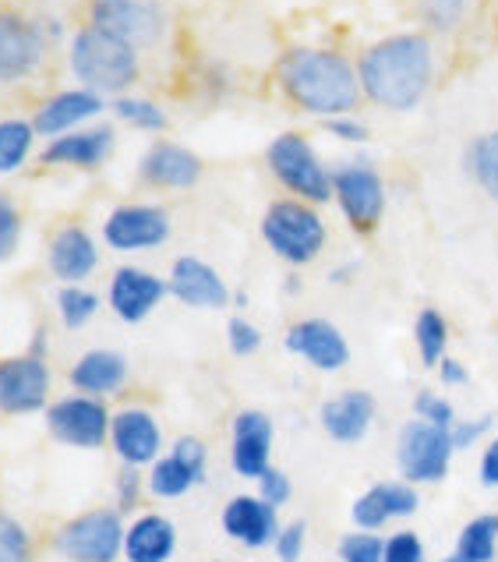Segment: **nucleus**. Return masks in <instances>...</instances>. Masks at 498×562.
Returning <instances> with one entry per match:
<instances>
[{
  "label": "nucleus",
  "instance_id": "obj_39",
  "mask_svg": "<svg viewBox=\"0 0 498 562\" xmlns=\"http://www.w3.org/2000/svg\"><path fill=\"white\" fill-rule=\"evenodd\" d=\"M149 488V481L146 474H142V468H121L117 477H114V495H117V509L121 513H135L138 503H142V495H146Z\"/></svg>",
  "mask_w": 498,
  "mask_h": 562
},
{
  "label": "nucleus",
  "instance_id": "obj_41",
  "mask_svg": "<svg viewBox=\"0 0 498 562\" xmlns=\"http://www.w3.org/2000/svg\"><path fill=\"white\" fill-rule=\"evenodd\" d=\"M227 344L237 358H251V355H259V347H262V333L254 323H248L245 315H234L230 323H227Z\"/></svg>",
  "mask_w": 498,
  "mask_h": 562
},
{
  "label": "nucleus",
  "instance_id": "obj_11",
  "mask_svg": "<svg viewBox=\"0 0 498 562\" xmlns=\"http://www.w3.org/2000/svg\"><path fill=\"white\" fill-rule=\"evenodd\" d=\"M50 390H54V372L46 358L32 355V350L14 358H0V414L8 417L39 414L54 404Z\"/></svg>",
  "mask_w": 498,
  "mask_h": 562
},
{
  "label": "nucleus",
  "instance_id": "obj_7",
  "mask_svg": "<svg viewBox=\"0 0 498 562\" xmlns=\"http://www.w3.org/2000/svg\"><path fill=\"white\" fill-rule=\"evenodd\" d=\"M456 446H453V428H439L428 425L421 417H414L404 428H399V442H396V463L399 474L410 485H435L449 474V460H453Z\"/></svg>",
  "mask_w": 498,
  "mask_h": 562
},
{
  "label": "nucleus",
  "instance_id": "obj_49",
  "mask_svg": "<svg viewBox=\"0 0 498 562\" xmlns=\"http://www.w3.org/2000/svg\"><path fill=\"white\" fill-rule=\"evenodd\" d=\"M442 562H471V559H467V555H460V552H453V555L442 559Z\"/></svg>",
  "mask_w": 498,
  "mask_h": 562
},
{
  "label": "nucleus",
  "instance_id": "obj_21",
  "mask_svg": "<svg viewBox=\"0 0 498 562\" xmlns=\"http://www.w3.org/2000/svg\"><path fill=\"white\" fill-rule=\"evenodd\" d=\"M46 269L57 283H86L100 269V240L78 223H64L46 240Z\"/></svg>",
  "mask_w": 498,
  "mask_h": 562
},
{
  "label": "nucleus",
  "instance_id": "obj_25",
  "mask_svg": "<svg viewBox=\"0 0 498 562\" xmlns=\"http://www.w3.org/2000/svg\"><path fill=\"white\" fill-rule=\"evenodd\" d=\"M417 506H421V499H417L410 481H378L353 503L350 517L358 524V531H378L385 520L414 517Z\"/></svg>",
  "mask_w": 498,
  "mask_h": 562
},
{
  "label": "nucleus",
  "instance_id": "obj_8",
  "mask_svg": "<svg viewBox=\"0 0 498 562\" xmlns=\"http://www.w3.org/2000/svg\"><path fill=\"white\" fill-rule=\"evenodd\" d=\"M46 414V431L50 439L71 449H103L110 446V422H114V411H110L100 396H86V393H68L54 400Z\"/></svg>",
  "mask_w": 498,
  "mask_h": 562
},
{
  "label": "nucleus",
  "instance_id": "obj_29",
  "mask_svg": "<svg viewBox=\"0 0 498 562\" xmlns=\"http://www.w3.org/2000/svg\"><path fill=\"white\" fill-rule=\"evenodd\" d=\"M36 127L25 117H0V178L19 173L36 149Z\"/></svg>",
  "mask_w": 498,
  "mask_h": 562
},
{
  "label": "nucleus",
  "instance_id": "obj_1",
  "mask_svg": "<svg viewBox=\"0 0 498 562\" xmlns=\"http://www.w3.org/2000/svg\"><path fill=\"white\" fill-rule=\"evenodd\" d=\"M276 82L297 110L322 121L353 114L364 100L358 64L326 46H291L276 64Z\"/></svg>",
  "mask_w": 498,
  "mask_h": 562
},
{
  "label": "nucleus",
  "instance_id": "obj_34",
  "mask_svg": "<svg viewBox=\"0 0 498 562\" xmlns=\"http://www.w3.org/2000/svg\"><path fill=\"white\" fill-rule=\"evenodd\" d=\"M414 340H417V350H421V361L428 368H439L442 358H445V347H449L445 315L435 312V308H425L421 315H417V323H414Z\"/></svg>",
  "mask_w": 498,
  "mask_h": 562
},
{
  "label": "nucleus",
  "instance_id": "obj_37",
  "mask_svg": "<svg viewBox=\"0 0 498 562\" xmlns=\"http://www.w3.org/2000/svg\"><path fill=\"white\" fill-rule=\"evenodd\" d=\"M421 19L435 32H453L467 19V0H421Z\"/></svg>",
  "mask_w": 498,
  "mask_h": 562
},
{
  "label": "nucleus",
  "instance_id": "obj_47",
  "mask_svg": "<svg viewBox=\"0 0 498 562\" xmlns=\"http://www.w3.org/2000/svg\"><path fill=\"white\" fill-rule=\"evenodd\" d=\"M480 481H485L488 488H498V439H491L485 457H480Z\"/></svg>",
  "mask_w": 498,
  "mask_h": 562
},
{
  "label": "nucleus",
  "instance_id": "obj_13",
  "mask_svg": "<svg viewBox=\"0 0 498 562\" xmlns=\"http://www.w3.org/2000/svg\"><path fill=\"white\" fill-rule=\"evenodd\" d=\"M332 199L358 234L378 227L385 213V184L372 164H343L332 170Z\"/></svg>",
  "mask_w": 498,
  "mask_h": 562
},
{
  "label": "nucleus",
  "instance_id": "obj_33",
  "mask_svg": "<svg viewBox=\"0 0 498 562\" xmlns=\"http://www.w3.org/2000/svg\"><path fill=\"white\" fill-rule=\"evenodd\" d=\"M467 167L477 188L485 191L491 202H498V127L488 135L474 138V146L467 153Z\"/></svg>",
  "mask_w": 498,
  "mask_h": 562
},
{
  "label": "nucleus",
  "instance_id": "obj_18",
  "mask_svg": "<svg viewBox=\"0 0 498 562\" xmlns=\"http://www.w3.org/2000/svg\"><path fill=\"white\" fill-rule=\"evenodd\" d=\"M117 149V132L110 124L78 127L60 138H50L39 153L43 167H64V170H100Z\"/></svg>",
  "mask_w": 498,
  "mask_h": 562
},
{
  "label": "nucleus",
  "instance_id": "obj_45",
  "mask_svg": "<svg viewBox=\"0 0 498 562\" xmlns=\"http://www.w3.org/2000/svg\"><path fill=\"white\" fill-rule=\"evenodd\" d=\"M326 132H329L332 138H340V142H350V146H361V142H367V124L358 121L353 114L329 117V121H326Z\"/></svg>",
  "mask_w": 498,
  "mask_h": 562
},
{
  "label": "nucleus",
  "instance_id": "obj_43",
  "mask_svg": "<svg viewBox=\"0 0 498 562\" xmlns=\"http://www.w3.org/2000/svg\"><path fill=\"white\" fill-rule=\"evenodd\" d=\"M382 562H425V544L414 531H396L385 538V555Z\"/></svg>",
  "mask_w": 498,
  "mask_h": 562
},
{
  "label": "nucleus",
  "instance_id": "obj_35",
  "mask_svg": "<svg viewBox=\"0 0 498 562\" xmlns=\"http://www.w3.org/2000/svg\"><path fill=\"white\" fill-rule=\"evenodd\" d=\"M0 562H36V544L19 517L0 509Z\"/></svg>",
  "mask_w": 498,
  "mask_h": 562
},
{
  "label": "nucleus",
  "instance_id": "obj_19",
  "mask_svg": "<svg viewBox=\"0 0 498 562\" xmlns=\"http://www.w3.org/2000/svg\"><path fill=\"white\" fill-rule=\"evenodd\" d=\"M170 297L181 301L184 308H199V312H219L230 304V286L219 272L208 266L199 255H181L170 266Z\"/></svg>",
  "mask_w": 498,
  "mask_h": 562
},
{
  "label": "nucleus",
  "instance_id": "obj_10",
  "mask_svg": "<svg viewBox=\"0 0 498 562\" xmlns=\"http://www.w3.org/2000/svg\"><path fill=\"white\" fill-rule=\"evenodd\" d=\"M170 213L156 202H124L114 205L103 220V245L121 255L156 251L170 240Z\"/></svg>",
  "mask_w": 498,
  "mask_h": 562
},
{
  "label": "nucleus",
  "instance_id": "obj_23",
  "mask_svg": "<svg viewBox=\"0 0 498 562\" xmlns=\"http://www.w3.org/2000/svg\"><path fill=\"white\" fill-rule=\"evenodd\" d=\"M230 463L240 477L259 481L272 468V422L262 411H240L230 425Z\"/></svg>",
  "mask_w": 498,
  "mask_h": 562
},
{
  "label": "nucleus",
  "instance_id": "obj_5",
  "mask_svg": "<svg viewBox=\"0 0 498 562\" xmlns=\"http://www.w3.org/2000/svg\"><path fill=\"white\" fill-rule=\"evenodd\" d=\"M265 164L286 191L301 202L322 205L332 199V173L322 164V156L315 153V146L297 132H283L269 142Z\"/></svg>",
  "mask_w": 498,
  "mask_h": 562
},
{
  "label": "nucleus",
  "instance_id": "obj_30",
  "mask_svg": "<svg viewBox=\"0 0 498 562\" xmlns=\"http://www.w3.org/2000/svg\"><path fill=\"white\" fill-rule=\"evenodd\" d=\"M110 114H114L121 124L135 127V132H146V135H163L170 127V117L167 110L159 106L149 95H117V100H110Z\"/></svg>",
  "mask_w": 498,
  "mask_h": 562
},
{
  "label": "nucleus",
  "instance_id": "obj_36",
  "mask_svg": "<svg viewBox=\"0 0 498 562\" xmlns=\"http://www.w3.org/2000/svg\"><path fill=\"white\" fill-rule=\"evenodd\" d=\"M22 227H25V220H22L19 202H14L8 191H0V266L11 262L14 255H19Z\"/></svg>",
  "mask_w": 498,
  "mask_h": 562
},
{
  "label": "nucleus",
  "instance_id": "obj_15",
  "mask_svg": "<svg viewBox=\"0 0 498 562\" xmlns=\"http://www.w3.org/2000/svg\"><path fill=\"white\" fill-rule=\"evenodd\" d=\"M205 468H208V449L202 439L195 436H181L173 442L170 453L159 457L149 468V492L156 499H181L195 485L205 481Z\"/></svg>",
  "mask_w": 498,
  "mask_h": 562
},
{
  "label": "nucleus",
  "instance_id": "obj_4",
  "mask_svg": "<svg viewBox=\"0 0 498 562\" xmlns=\"http://www.w3.org/2000/svg\"><path fill=\"white\" fill-rule=\"evenodd\" d=\"M326 220L315 213L312 202L280 199L262 216V240L269 251L286 266H308L326 248Z\"/></svg>",
  "mask_w": 498,
  "mask_h": 562
},
{
  "label": "nucleus",
  "instance_id": "obj_6",
  "mask_svg": "<svg viewBox=\"0 0 498 562\" xmlns=\"http://www.w3.org/2000/svg\"><path fill=\"white\" fill-rule=\"evenodd\" d=\"M124 513L117 506L86 509L60 524L54 535V552L68 562H117L124 555Z\"/></svg>",
  "mask_w": 498,
  "mask_h": 562
},
{
  "label": "nucleus",
  "instance_id": "obj_16",
  "mask_svg": "<svg viewBox=\"0 0 498 562\" xmlns=\"http://www.w3.org/2000/svg\"><path fill=\"white\" fill-rule=\"evenodd\" d=\"M110 449L124 468H152L163 457V428L146 407H121L110 422Z\"/></svg>",
  "mask_w": 498,
  "mask_h": 562
},
{
  "label": "nucleus",
  "instance_id": "obj_9",
  "mask_svg": "<svg viewBox=\"0 0 498 562\" xmlns=\"http://www.w3.org/2000/svg\"><path fill=\"white\" fill-rule=\"evenodd\" d=\"M50 54V36L39 19L0 8V86H19L39 75Z\"/></svg>",
  "mask_w": 498,
  "mask_h": 562
},
{
  "label": "nucleus",
  "instance_id": "obj_20",
  "mask_svg": "<svg viewBox=\"0 0 498 562\" xmlns=\"http://www.w3.org/2000/svg\"><path fill=\"white\" fill-rule=\"evenodd\" d=\"M202 159L181 142L159 138L142 153L138 159V178L156 191H188L202 181Z\"/></svg>",
  "mask_w": 498,
  "mask_h": 562
},
{
  "label": "nucleus",
  "instance_id": "obj_50",
  "mask_svg": "<svg viewBox=\"0 0 498 562\" xmlns=\"http://www.w3.org/2000/svg\"><path fill=\"white\" fill-rule=\"evenodd\" d=\"M216 562H223V559H216Z\"/></svg>",
  "mask_w": 498,
  "mask_h": 562
},
{
  "label": "nucleus",
  "instance_id": "obj_24",
  "mask_svg": "<svg viewBox=\"0 0 498 562\" xmlns=\"http://www.w3.org/2000/svg\"><path fill=\"white\" fill-rule=\"evenodd\" d=\"M223 531L234 538L245 549H265V544L276 541L280 535V509L269 506L262 495H237L227 506H223Z\"/></svg>",
  "mask_w": 498,
  "mask_h": 562
},
{
  "label": "nucleus",
  "instance_id": "obj_31",
  "mask_svg": "<svg viewBox=\"0 0 498 562\" xmlns=\"http://www.w3.org/2000/svg\"><path fill=\"white\" fill-rule=\"evenodd\" d=\"M100 304H103V297L92 294L86 283H60L54 294V308L60 315V326L71 333L86 329L95 318V312H100Z\"/></svg>",
  "mask_w": 498,
  "mask_h": 562
},
{
  "label": "nucleus",
  "instance_id": "obj_42",
  "mask_svg": "<svg viewBox=\"0 0 498 562\" xmlns=\"http://www.w3.org/2000/svg\"><path fill=\"white\" fill-rule=\"evenodd\" d=\"M304 541H308V524L294 520V524H283L280 527V535H276V541H272V549H276V559L280 562H301Z\"/></svg>",
  "mask_w": 498,
  "mask_h": 562
},
{
  "label": "nucleus",
  "instance_id": "obj_27",
  "mask_svg": "<svg viewBox=\"0 0 498 562\" xmlns=\"http://www.w3.org/2000/svg\"><path fill=\"white\" fill-rule=\"evenodd\" d=\"M322 428L332 442H361L367 436V428L375 422V396L364 390H347L336 393L332 400L322 404Z\"/></svg>",
  "mask_w": 498,
  "mask_h": 562
},
{
  "label": "nucleus",
  "instance_id": "obj_32",
  "mask_svg": "<svg viewBox=\"0 0 498 562\" xmlns=\"http://www.w3.org/2000/svg\"><path fill=\"white\" fill-rule=\"evenodd\" d=\"M456 552L471 562H495L498 559V513H480L456 538Z\"/></svg>",
  "mask_w": 498,
  "mask_h": 562
},
{
  "label": "nucleus",
  "instance_id": "obj_44",
  "mask_svg": "<svg viewBox=\"0 0 498 562\" xmlns=\"http://www.w3.org/2000/svg\"><path fill=\"white\" fill-rule=\"evenodd\" d=\"M259 495L269 503V506H286L291 503V495H294V485H291V477H286L283 471L276 468H269L262 477H259Z\"/></svg>",
  "mask_w": 498,
  "mask_h": 562
},
{
  "label": "nucleus",
  "instance_id": "obj_17",
  "mask_svg": "<svg viewBox=\"0 0 498 562\" xmlns=\"http://www.w3.org/2000/svg\"><path fill=\"white\" fill-rule=\"evenodd\" d=\"M110 110V103L103 100L100 92L92 89H60L54 95H46V100L36 106V114H32V127H36L39 138H60L68 132H78V127H86L89 121L103 117Z\"/></svg>",
  "mask_w": 498,
  "mask_h": 562
},
{
  "label": "nucleus",
  "instance_id": "obj_48",
  "mask_svg": "<svg viewBox=\"0 0 498 562\" xmlns=\"http://www.w3.org/2000/svg\"><path fill=\"white\" fill-rule=\"evenodd\" d=\"M439 375H442V382H445V385H463V382L471 379V375H467V368H463L456 358H442Z\"/></svg>",
  "mask_w": 498,
  "mask_h": 562
},
{
  "label": "nucleus",
  "instance_id": "obj_22",
  "mask_svg": "<svg viewBox=\"0 0 498 562\" xmlns=\"http://www.w3.org/2000/svg\"><path fill=\"white\" fill-rule=\"evenodd\" d=\"M283 344L291 355L301 361H308L318 372H340L350 361V344L347 336L336 329L329 318H301L291 329H286Z\"/></svg>",
  "mask_w": 498,
  "mask_h": 562
},
{
  "label": "nucleus",
  "instance_id": "obj_26",
  "mask_svg": "<svg viewBox=\"0 0 498 562\" xmlns=\"http://www.w3.org/2000/svg\"><path fill=\"white\" fill-rule=\"evenodd\" d=\"M127 375H132V364H127L121 350H110V347L86 350V355L68 368V382L75 385V393L100 396V400L121 393Z\"/></svg>",
  "mask_w": 498,
  "mask_h": 562
},
{
  "label": "nucleus",
  "instance_id": "obj_38",
  "mask_svg": "<svg viewBox=\"0 0 498 562\" xmlns=\"http://www.w3.org/2000/svg\"><path fill=\"white\" fill-rule=\"evenodd\" d=\"M385 541L375 531H353L340 541V559L343 562H382Z\"/></svg>",
  "mask_w": 498,
  "mask_h": 562
},
{
  "label": "nucleus",
  "instance_id": "obj_14",
  "mask_svg": "<svg viewBox=\"0 0 498 562\" xmlns=\"http://www.w3.org/2000/svg\"><path fill=\"white\" fill-rule=\"evenodd\" d=\"M170 297V286L163 277L142 269V266H117L106 280V304L121 323L138 326Z\"/></svg>",
  "mask_w": 498,
  "mask_h": 562
},
{
  "label": "nucleus",
  "instance_id": "obj_40",
  "mask_svg": "<svg viewBox=\"0 0 498 562\" xmlns=\"http://www.w3.org/2000/svg\"><path fill=\"white\" fill-rule=\"evenodd\" d=\"M414 414L421 417V422L439 425V428H453V425H456V411H453V404H449V400H442L439 393H431V390L417 393V400H414Z\"/></svg>",
  "mask_w": 498,
  "mask_h": 562
},
{
  "label": "nucleus",
  "instance_id": "obj_2",
  "mask_svg": "<svg viewBox=\"0 0 498 562\" xmlns=\"http://www.w3.org/2000/svg\"><path fill=\"white\" fill-rule=\"evenodd\" d=\"M358 75L364 100L393 114H407L421 106L435 82V46L421 32H396L367 46L358 60Z\"/></svg>",
  "mask_w": 498,
  "mask_h": 562
},
{
  "label": "nucleus",
  "instance_id": "obj_3",
  "mask_svg": "<svg viewBox=\"0 0 498 562\" xmlns=\"http://www.w3.org/2000/svg\"><path fill=\"white\" fill-rule=\"evenodd\" d=\"M68 68L82 89L100 92L103 100L127 95L142 78V50L100 25H78L68 43Z\"/></svg>",
  "mask_w": 498,
  "mask_h": 562
},
{
  "label": "nucleus",
  "instance_id": "obj_46",
  "mask_svg": "<svg viewBox=\"0 0 498 562\" xmlns=\"http://www.w3.org/2000/svg\"><path fill=\"white\" fill-rule=\"evenodd\" d=\"M488 428H491V417H477V422H456L453 425V446L456 449H467L480 436H488Z\"/></svg>",
  "mask_w": 498,
  "mask_h": 562
},
{
  "label": "nucleus",
  "instance_id": "obj_12",
  "mask_svg": "<svg viewBox=\"0 0 498 562\" xmlns=\"http://www.w3.org/2000/svg\"><path fill=\"white\" fill-rule=\"evenodd\" d=\"M89 22L146 50L163 40L167 11L163 0H89Z\"/></svg>",
  "mask_w": 498,
  "mask_h": 562
},
{
  "label": "nucleus",
  "instance_id": "obj_28",
  "mask_svg": "<svg viewBox=\"0 0 498 562\" xmlns=\"http://www.w3.org/2000/svg\"><path fill=\"white\" fill-rule=\"evenodd\" d=\"M177 552V527L163 513H138L127 524L124 559L127 562H170Z\"/></svg>",
  "mask_w": 498,
  "mask_h": 562
}]
</instances>
